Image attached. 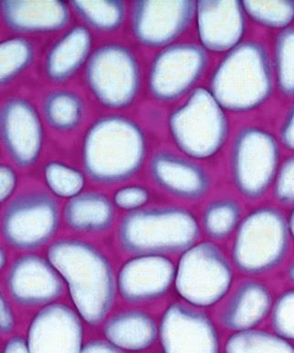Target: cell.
<instances>
[{"label": "cell", "mask_w": 294, "mask_h": 353, "mask_svg": "<svg viewBox=\"0 0 294 353\" xmlns=\"http://www.w3.org/2000/svg\"><path fill=\"white\" fill-rule=\"evenodd\" d=\"M291 239L288 219L280 210L255 209L242 218L235 232L232 264L248 276L270 273L286 259Z\"/></svg>", "instance_id": "5"}, {"label": "cell", "mask_w": 294, "mask_h": 353, "mask_svg": "<svg viewBox=\"0 0 294 353\" xmlns=\"http://www.w3.org/2000/svg\"><path fill=\"white\" fill-rule=\"evenodd\" d=\"M164 353H220L214 322L203 310L183 302L171 304L159 327Z\"/></svg>", "instance_id": "12"}, {"label": "cell", "mask_w": 294, "mask_h": 353, "mask_svg": "<svg viewBox=\"0 0 294 353\" xmlns=\"http://www.w3.org/2000/svg\"><path fill=\"white\" fill-rule=\"evenodd\" d=\"M273 332L294 343V288L282 293L271 312Z\"/></svg>", "instance_id": "33"}, {"label": "cell", "mask_w": 294, "mask_h": 353, "mask_svg": "<svg viewBox=\"0 0 294 353\" xmlns=\"http://www.w3.org/2000/svg\"><path fill=\"white\" fill-rule=\"evenodd\" d=\"M150 200V193L141 186H127L117 190L114 204L125 211L134 212L145 208Z\"/></svg>", "instance_id": "35"}, {"label": "cell", "mask_w": 294, "mask_h": 353, "mask_svg": "<svg viewBox=\"0 0 294 353\" xmlns=\"http://www.w3.org/2000/svg\"><path fill=\"white\" fill-rule=\"evenodd\" d=\"M107 341L123 351L144 352L159 337L155 319L145 311L126 310L109 319L103 327Z\"/></svg>", "instance_id": "22"}, {"label": "cell", "mask_w": 294, "mask_h": 353, "mask_svg": "<svg viewBox=\"0 0 294 353\" xmlns=\"http://www.w3.org/2000/svg\"><path fill=\"white\" fill-rule=\"evenodd\" d=\"M196 14L198 37L204 49L225 52L240 44L246 30L242 1L198 0Z\"/></svg>", "instance_id": "18"}, {"label": "cell", "mask_w": 294, "mask_h": 353, "mask_svg": "<svg viewBox=\"0 0 294 353\" xmlns=\"http://www.w3.org/2000/svg\"><path fill=\"white\" fill-rule=\"evenodd\" d=\"M15 327L13 311L4 295L0 296V329L2 334H8Z\"/></svg>", "instance_id": "38"}, {"label": "cell", "mask_w": 294, "mask_h": 353, "mask_svg": "<svg viewBox=\"0 0 294 353\" xmlns=\"http://www.w3.org/2000/svg\"><path fill=\"white\" fill-rule=\"evenodd\" d=\"M196 13L194 0H137L132 11V29L136 40L145 46H167L187 29Z\"/></svg>", "instance_id": "13"}, {"label": "cell", "mask_w": 294, "mask_h": 353, "mask_svg": "<svg viewBox=\"0 0 294 353\" xmlns=\"http://www.w3.org/2000/svg\"><path fill=\"white\" fill-rule=\"evenodd\" d=\"M60 223L54 199L45 192L19 196L2 215L1 234L8 245L18 250H35L52 239Z\"/></svg>", "instance_id": "10"}, {"label": "cell", "mask_w": 294, "mask_h": 353, "mask_svg": "<svg viewBox=\"0 0 294 353\" xmlns=\"http://www.w3.org/2000/svg\"><path fill=\"white\" fill-rule=\"evenodd\" d=\"M83 329L79 314L63 304L42 307L30 323V353H81Z\"/></svg>", "instance_id": "16"}, {"label": "cell", "mask_w": 294, "mask_h": 353, "mask_svg": "<svg viewBox=\"0 0 294 353\" xmlns=\"http://www.w3.org/2000/svg\"><path fill=\"white\" fill-rule=\"evenodd\" d=\"M176 266L165 256H137L128 260L117 276V290L131 304L148 303L166 295L175 284Z\"/></svg>", "instance_id": "17"}, {"label": "cell", "mask_w": 294, "mask_h": 353, "mask_svg": "<svg viewBox=\"0 0 294 353\" xmlns=\"http://www.w3.org/2000/svg\"><path fill=\"white\" fill-rule=\"evenodd\" d=\"M210 90L221 108L234 113H245L263 105L273 91L267 50L252 41L229 50L212 75Z\"/></svg>", "instance_id": "4"}, {"label": "cell", "mask_w": 294, "mask_h": 353, "mask_svg": "<svg viewBox=\"0 0 294 353\" xmlns=\"http://www.w3.org/2000/svg\"><path fill=\"white\" fill-rule=\"evenodd\" d=\"M82 156L84 170L92 181L119 183L141 169L147 156V139L131 119L102 117L86 133Z\"/></svg>", "instance_id": "2"}, {"label": "cell", "mask_w": 294, "mask_h": 353, "mask_svg": "<svg viewBox=\"0 0 294 353\" xmlns=\"http://www.w3.org/2000/svg\"><path fill=\"white\" fill-rule=\"evenodd\" d=\"M6 264H7V254H6V251L2 248L0 249V268L1 269L4 268Z\"/></svg>", "instance_id": "42"}, {"label": "cell", "mask_w": 294, "mask_h": 353, "mask_svg": "<svg viewBox=\"0 0 294 353\" xmlns=\"http://www.w3.org/2000/svg\"><path fill=\"white\" fill-rule=\"evenodd\" d=\"M280 139L287 150L294 151V103L282 125Z\"/></svg>", "instance_id": "37"}, {"label": "cell", "mask_w": 294, "mask_h": 353, "mask_svg": "<svg viewBox=\"0 0 294 353\" xmlns=\"http://www.w3.org/2000/svg\"><path fill=\"white\" fill-rule=\"evenodd\" d=\"M234 265L212 241L198 242L182 253L176 266V292L198 309L220 304L233 287Z\"/></svg>", "instance_id": "6"}, {"label": "cell", "mask_w": 294, "mask_h": 353, "mask_svg": "<svg viewBox=\"0 0 294 353\" xmlns=\"http://www.w3.org/2000/svg\"><path fill=\"white\" fill-rule=\"evenodd\" d=\"M81 353H125L109 341L94 340L83 345Z\"/></svg>", "instance_id": "39"}, {"label": "cell", "mask_w": 294, "mask_h": 353, "mask_svg": "<svg viewBox=\"0 0 294 353\" xmlns=\"http://www.w3.org/2000/svg\"><path fill=\"white\" fill-rule=\"evenodd\" d=\"M44 178L53 194L72 199L82 193L85 179L80 170L61 162L52 161L44 167Z\"/></svg>", "instance_id": "31"}, {"label": "cell", "mask_w": 294, "mask_h": 353, "mask_svg": "<svg viewBox=\"0 0 294 353\" xmlns=\"http://www.w3.org/2000/svg\"><path fill=\"white\" fill-rule=\"evenodd\" d=\"M92 39L85 26L70 30L47 53L45 72L53 82H65L82 67L91 52Z\"/></svg>", "instance_id": "23"}, {"label": "cell", "mask_w": 294, "mask_h": 353, "mask_svg": "<svg viewBox=\"0 0 294 353\" xmlns=\"http://www.w3.org/2000/svg\"><path fill=\"white\" fill-rule=\"evenodd\" d=\"M287 276L290 281L294 285V261L289 265L287 269Z\"/></svg>", "instance_id": "43"}, {"label": "cell", "mask_w": 294, "mask_h": 353, "mask_svg": "<svg viewBox=\"0 0 294 353\" xmlns=\"http://www.w3.org/2000/svg\"><path fill=\"white\" fill-rule=\"evenodd\" d=\"M149 172L162 190L182 200H200L208 193L211 184L202 167L167 151L153 156Z\"/></svg>", "instance_id": "20"}, {"label": "cell", "mask_w": 294, "mask_h": 353, "mask_svg": "<svg viewBox=\"0 0 294 353\" xmlns=\"http://www.w3.org/2000/svg\"><path fill=\"white\" fill-rule=\"evenodd\" d=\"M288 224H289V229L291 232V236L294 240V209L291 212L289 218H288Z\"/></svg>", "instance_id": "41"}, {"label": "cell", "mask_w": 294, "mask_h": 353, "mask_svg": "<svg viewBox=\"0 0 294 353\" xmlns=\"http://www.w3.org/2000/svg\"><path fill=\"white\" fill-rule=\"evenodd\" d=\"M274 57L280 90L287 97H294V28L280 32Z\"/></svg>", "instance_id": "32"}, {"label": "cell", "mask_w": 294, "mask_h": 353, "mask_svg": "<svg viewBox=\"0 0 294 353\" xmlns=\"http://www.w3.org/2000/svg\"><path fill=\"white\" fill-rule=\"evenodd\" d=\"M242 2L245 12L262 26L285 30L294 21V0Z\"/></svg>", "instance_id": "30"}, {"label": "cell", "mask_w": 294, "mask_h": 353, "mask_svg": "<svg viewBox=\"0 0 294 353\" xmlns=\"http://www.w3.org/2000/svg\"><path fill=\"white\" fill-rule=\"evenodd\" d=\"M33 45L24 38H13L0 44V83L8 85L30 65Z\"/></svg>", "instance_id": "29"}, {"label": "cell", "mask_w": 294, "mask_h": 353, "mask_svg": "<svg viewBox=\"0 0 294 353\" xmlns=\"http://www.w3.org/2000/svg\"><path fill=\"white\" fill-rule=\"evenodd\" d=\"M48 260L68 285L81 318L92 326L102 323L117 290V280L105 254L88 243L66 239L50 245Z\"/></svg>", "instance_id": "1"}, {"label": "cell", "mask_w": 294, "mask_h": 353, "mask_svg": "<svg viewBox=\"0 0 294 353\" xmlns=\"http://www.w3.org/2000/svg\"><path fill=\"white\" fill-rule=\"evenodd\" d=\"M168 125L179 150L195 159L217 154L229 133L224 109L205 88L195 89L185 105L170 114Z\"/></svg>", "instance_id": "7"}, {"label": "cell", "mask_w": 294, "mask_h": 353, "mask_svg": "<svg viewBox=\"0 0 294 353\" xmlns=\"http://www.w3.org/2000/svg\"><path fill=\"white\" fill-rule=\"evenodd\" d=\"M273 195L284 205H294V156L278 169L273 181Z\"/></svg>", "instance_id": "34"}, {"label": "cell", "mask_w": 294, "mask_h": 353, "mask_svg": "<svg viewBox=\"0 0 294 353\" xmlns=\"http://www.w3.org/2000/svg\"><path fill=\"white\" fill-rule=\"evenodd\" d=\"M64 280L49 260L26 254L15 260L6 287L15 303L22 307L47 306L61 295Z\"/></svg>", "instance_id": "15"}, {"label": "cell", "mask_w": 294, "mask_h": 353, "mask_svg": "<svg viewBox=\"0 0 294 353\" xmlns=\"http://www.w3.org/2000/svg\"><path fill=\"white\" fill-rule=\"evenodd\" d=\"M225 353H294L292 341L275 332L262 330H249L232 332L227 339Z\"/></svg>", "instance_id": "26"}, {"label": "cell", "mask_w": 294, "mask_h": 353, "mask_svg": "<svg viewBox=\"0 0 294 353\" xmlns=\"http://www.w3.org/2000/svg\"><path fill=\"white\" fill-rule=\"evenodd\" d=\"M3 145L17 166L29 168L40 157L43 132L34 106L21 97L10 98L0 110Z\"/></svg>", "instance_id": "14"}, {"label": "cell", "mask_w": 294, "mask_h": 353, "mask_svg": "<svg viewBox=\"0 0 294 353\" xmlns=\"http://www.w3.org/2000/svg\"><path fill=\"white\" fill-rule=\"evenodd\" d=\"M208 54L197 44L170 45L161 50L151 65L148 86L151 94L162 102L183 97L202 77Z\"/></svg>", "instance_id": "11"}, {"label": "cell", "mask_w": 294, "mask_h": 353, "mask_svg": "<svg viewBox=\"0 0 294 353\" xmlns=\"http://www.w3.org/2000/svg\"><path fill=\"white\" fill-rule=\"evenodd\" d=\"M200 223L180 207H150L129 212L119 224L118 241L132 256H165L184 253L198 243Z\"/></svg>", "instance_id": "3"}, {"label": "cell", "mask_w": 294, "mask_h": 353, "mask_svg": "<svg viewBox=\"0 0 294 353\" xmlns=\"http://www.w3.org/2000/svg\"><path fill=\"white\" fill-rule=\"evenodd\" d=\"M242 218L240 203L231 199H220L204 210L202 226L210 239L223 241L235 234Z\"/></svg>", "instance_id": "27"}, {"label": "cell", "mask_w": 294, "mask_h": 353, "mask_svg": "<svg viewBox=\"0 0 294 353\" xmlns=\"http://www.w3.org/2000/svg\"><path fill=\"white\" fill-rule=\"evenodd\" d=\"M78 15L101 32H111L122 26L125 17V5L122 0L106 1H70Z\"/></svg>", "instance_id": "28"}, {"label": "cell", "mask_w": 294, "mask_h": 353, "mask_svg": "<svg viewBox=\"0 0 294 353\" xmlns=\"http://www.w3.org/2000/svg\"><path fill=\"white\" fill-rule=\"evenodd\" d=\"M86 82L95 98L106 108H127L139 91L138 63L128 48L103 45L89 58Z\"/></svg>", "instance_id": "9"}, {"label": "cell", "mask_w": 294, "mask_h": 353, "mask_svg": "<svg viewBox=\"0 0 294 353\" xmlns=\"http://www.w3.org/2000/svg\"><path fill=\"white\" fill-rule=\"evenodd\" d=\"M224 301L218 322L232 332L257 329L271 315L274 303L270 288L256 279L240 281Z\"/></svg>", "instance_id": "19"}, {"label": "cell", "mask_w": 294, "mask_h": 353, "mask_svg": "<svg viewBox=\"0 0 294 353\" xmlns=\"http://www.w3.org/2000/svg\"><path fill=\"white\" fill-rule=\"evenodd\" d=\"M0 8L6 25L19 33L57 32L65 28L71 19L68 6L58 0H3Z\"/></svg>", "instance_id": "21"}, {"label": "cell", "mask_w": 294, "mask_h": 353, "mask_svg": "<svg viewBox=\"0 0 294 353\" xmlns=\"http://www.w3.org/2000/svg\"><path fill=\"white\" fill-rule=\"evenodd\" d=\"M279 161V145L273 134L260 128H243L231 153V175L238 192L248 200H259L273 183Z\"/></svg>", "instance_id": "8"}, {"label": "cell", "mask_w": 294, "mask_h": 353, "mask_svg": "<svg viewBox=\"0 0 294 353\" xmlns=\"http://www.w3.org/2000/svg\"><path fill=\"white\" fill-rule=\"evenodd\" d=\"M17 186L15 172L7 165L0 166V201H7L13 194Z\"/></svg>", "instance_id": "36"}, {"label": "cell", "mask_w": 294, "mask_h": 353, "mask_svg": "<svg viewBox=\"0 0 294 353\" xmlns=\"http://www.w3.org/2000/svg\"><path fill=\"white\" fill-rule=\"evenodd\" d=\"M64 219L74 231L103 232L114 223L116 211L107 196L84 192L70 199L64 208Z\"/></svg>", "instance_id": "24"}, {"label": "cell", "mask_w": 294, "mask_h": 353, "mask_svg": "<svg viewBox=\"0 0 294 353\" xmlns=\"http://www.w3.org/2000/svg\"><path fill=\"white\" fill-rule=\"evenodd\" d=\"M2 353H30L26 340L22 337H13L6 343Z\"/></svg>", "instance_id": "40"}, {"label": "cell", "mask_w": 294, "mask_h": 353, "mask_svg": "<svg viewBox=\"0 0 294 353\" xmlns=\"http://www.w3.org/2000/svg\"><path fill=\"white\" fill-rule=\"evenodd\" d=\"M84 114L82 99L74 92L59 90L48 94L43 102L45 119L53 130L68 132L76 128Z\"/></svg>", "instance_id": "25"}]
</instances>
